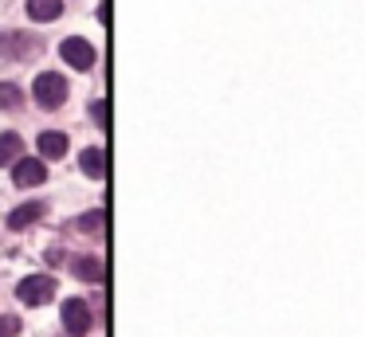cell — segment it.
Masks as SVG:
<instances>
[{
  "label": "cell",
  "instance_id": "obj_1",
  "mask_svg": "<svg viewBox=\"0 0 365 337\" xmlns=\"http://www.w3.org/2000/svg\"><path fill=\"white\" fill-rule=\"evenodd\" d=\"M32 98L40 102L43 110H59L63 98H67V78L56 75V71H43V75L36 78V86H32Z\"/></svg>",
  "mask_w": 365,
  "mask_h": 337
},
{
  "label": "cell",
  "instance_id": "obj_2",
  "mask_svg": "<svg viewBox=\"0 0 365 337\" xmlns=\"http://www.w3.org/2000/svg\"><path fill=\"white\" fill-rule=\"evenodd\" d=\"M16 298L24 306H48L56 298V279L51 274H28V279H20Z\"/></svg>",
  "mask_w": 365,
  "mask_h": 337
},
{
  "label": "cell",
  "instance_id": "obj_3",
  "mask_svg": "<svg viewBox=\"0 0 365 337\" xmlns=\"http://www.w3.org/2000/svg\"><path fill=\"white\" fill-rule=\"evenodd\" d=\"M59 313H63V329L71 337H83L91 329V310H87V302H83V298H67Z\"/></svg>",
  "mask_w": 365,
  "mask_h": 337
},
{
  "label": "cell",
  "instance_id": "obj_4",
  "mask_svg": "<svg viewBox=\"0 0 365 337\" xmlns=\"http://www.w3.org/2000/svg\"><path fill=\"white\" fill-rule=\"evenodd\" d=\"M59 55H63L75 71H91V67H95V47H91L87 39H75V36L63 39V43H59Z\"/></svg>",
  "mask_w": 365,
  "mask_h": 337
},
{
  "label": "cell",
  "instance_id": "obj_5",
  "mask_svg": "<svg viewBox=\"0 0 365 337\" xmlns=\"http://www.w3.org/2000/svg\"><path fill=\"white\" fill-rule=\"evenodd\" d=\"M43 177H48V169H43V161H36V157H20L16 169H12V180H16L20 188L43 185Z\"/></svg>",
  "mask_w": 365,
  "mask_h": 337
},
{
  "label": "cell",
  "instance_id": "obj_6",
  "mask_svg": "<svg viewBox=\"0 0 365 337\" xmlns=\"http://www.w3.org/2000/svg\"><path fill=\"white\" fill-rule=\"evenodd\" d=\"M71 271H75V279H83V282H103L106 279V263H103V259H95V255L71 259Z\"/></svg>",
  "mask_w": 365,
  "mask_h": 337
},
{
  "label": "cell",
  "instance_id": "obj_7",
  "mask_svg": "<svg viewBox=\"0 0 365 337\" xmlns=\"http://www.w3.org/2000/svg\"><path fill=\"white\" fill-rule=\"evenodd\" d=\"M36 145H40V157H48V161H59V157L67 153V133L43 130L40 138H36Z\"/></svg>",
  "mask_w": 365,
  "mask_h": 337
},
{
  "label": "cell",
  "instance_id": "obj_8",
  "mask_svg": "<svg viewBox=\"0 0 365 337\" xmlns=\"http://www.w3.org/2000/svg\"><path fill=\"white\" fill-rule=\"evenodd\" d=\"M79 169L87 172V177L103 180V177H106V169H110V161H106V153H103V149H95V145H91V149H83V153H79Z\"/></svg>",
  "mask_w": 365,
  "mask_h": 337
},
{
  "label": "cell",
  "instance_id": "obj_9",
  "mask_svg": "<svg viewBox=\"0 0 365 337\" xmlns=\"http://www.w3.org/2000/svg\"><path fill=\"white\" fill-rule=\"evenodd\" d=\"M40 216H43V204L40 200H28V204H20V208L9 212V227H12V232H24V227L36 224Z\"/></svg>",
  "mask_w": 365,
  "mask_h": 337
},
{
  "label": "cell",
  "instance_id": "obj_10",
  "mask_svg": "<svg viewBox=\"0 0 365 337\" xmlns=\"http://www.w3.org/2000/svg\"><path fill=\"white\" fill-rule=\"evenodd\" d=\"M28 16L36 24H51L63 16V0H28Z\"/></svg>",
  "mask_w": 365,
  "mask_h": 337
},
{
  "label": "cell",
  "instance_id": "obj_11",
  "mask_svg": "<svg viewBox=\"0 0 365 337\" xmlns=\"http://www.w3.org/2000/svg\"><path fill=\"white\" fill-rule=\"evenodd\" d=\"M12 51H16L20 59H28V55H36V39L16 36V31H12V36H0V55H12Z\"/></svg>",
  "mask_w": 365,
  "mask_h": 337
},
{
  "label": "cell",
  "instance_id": "obj_12",
  "mask_svg": "<svg viewBox=\"0 0 365 337\" xmlns=\"http://www.w3.org/2000/svg\"><path fill=\"white\" fill-rule=\"evenodd\" d=\"M103 227H106V212L103 208H95V212H87V216L75 219V232H83V235H103Z\"/></svg>",
  "mask_w": 365,
  "mask_h": 337
},
{
  "label": "cell",
  "instance_id": "obj_13",
  "mask_svg": "<svg viewBox=\"0 0 365 337\" xmlns=\"http://www.w3.org/2000/svg\"><path fill=\"white\" fill-rule=\"evenodd\" d=\"M20 161V138L16 133H0V165Z\"/></svg>",
  "mask_w": 365,
  "mask_h": 337
},
{
  "label": "cell",
  "instance_id": "obj_14",
  "mask_svg": "<svg viewBox=\"0 0 365 337\" xmlns=\"http://www.w3.org/2000/svg\"><path fill=\"white\" fill-rule=\"evenodd\" d=\"M16 106H24V90L12 83H0V110H16Z\"/></svg>",
  "mask_w": 365,
  "mask_h": 337
},
{
  "label": "cell",
  "instance_id": "obj_15",
  "mask_svg": "<svg viewBox=\"0 0 365 337\" xmlns=\"http://www.w3.org/2000/svg\"><path fill=\"white\" fill-rule=\"evenodd\" d=\"M20 329H24V321H20V318H12V313H4V318H0V337H16Z\"/></svg>",
  "mask_w": 365,
  "mask_h": 337
},
{
  "label": "cell",
  "instance_id": "obj_16",
  "mask_svg": "<svg viewBox=\"0 0 365 337\" xmlns=\"http://www.w3.org/2000/svg\"><path fill=\"white\" fill-rule=\"evenodd\" d=\"M91 118L106 130V125H110V110H106V102H95V106H91Z\"/></svg>",
  "mask_w": 365,
  "mask_h": 337
}]
</instances>
